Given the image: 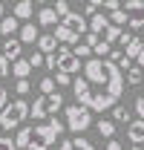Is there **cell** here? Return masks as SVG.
Here are the masks:
<instances>
[{"instance_id":"5","label":"cell","mask_w":144,"mask_h":150,"mask_svg":"<svg viewBox=\"0 0 144 150\" xmlns=\"http://www.w3.org/2000/svg\"><path fill=\"white\" fill-rule=\"evenodd\" d=\"M64 115H66V124H64V127H69L72 133H84L92 124V112L87 110V107H81V104H69V107L64 110Z\"/></svg>"},{"instance_id":"15","label":"cell","mask_w":144,"mask_h":150,"mask_svg":"<svg viewBox=\"0 0 144 150\" xmlns=\"http://www.w3.org/2000/svg\"><path fill=\"white\" fill-rule=\"evenodd\" d=\"M12 18H15V20H29V18H32V0H18Z\"/></svg>"},{"instance_id":"21","label":"cell","mask_w":144,"mask_h":150,"mask_svg":"<svg viewBox=\"0 0 144 150\" xmlns=\"http://www.w3.org/2000/svg\"><path fill=\"white\" fill-rule=\"evenodd\" d=\"M98 133H101L104 139H115V121H107V118H101V121H98Z\"/></svg>"},{"instance_id":"17","label":"cell","mask_w":144,"mask_h":150,"mask_svg":"<svg viewBox=\"0 0 144 150\" xmlns=\"http://www.w3.org/2000/svg\"><path fill=\"white\" fill-rule=\"evenodd\" d=\"M55 46H58V40L52 35H37V49H40V55H52Z\"/></svg>"},{"instance_id":"30","label":"cell","mask_w":144,"mask_h":150,"mask_svg":"<svg viewBox=\"0 0 144 150\" xmlns=\"http://www.w3.org/2000/svg\"><path fill=\"white\" fill-rule=\"evenodd\" d=\"M26 61H29V67H32V69H37V67H43V55H40V52H32V55L26 58Z\"/></svg>"},{"instance_id":"6","label":"cell","mask_w":144,"mask_h":150,"mask_svg":"<svg viewBox=\"0 0 144 150\" xmlns=\"http://www.w3.org/2000/svg\"><path fill=\"white\" fill-rule=\"evenodd\" d=\"M130 29H144V0H127L121 6Z\"/></svg>"},{"instance_id":"3","label":"cell","mask_w":144,"mask_h":150,"mask_svg":"<svg viewBox=\"0 0 144 150\" xmlns=\"http://www.w3.org/2000/svg\"><path fill=\"white\" fill-rule=\"evenodd\" d=\"M61 107H64V95L52 93V95H40V98H35L32 107H29V112H32L35 121H46V118H55V112L61 110Z\"/></svg>"},{"instance_id":"41","label":"cell","mask_w":144,"mask_h":150,"mask_svg":"<svg viewBox=\"0 0 144 150\" xmlns=\"http://www.w3.org/2000/svg\"><path fill=\"white\" fill-rule=\"evenodd\" d=\"M136 67H141V69H144V49L138 52V58H136Z\"/></svg>"},{"instance_id":"31","label":"cell","mask_w":144,"mask_h":150,"mask_svg":"<svg viewBox=\"0 0 144 150\" xmlns=\"http://www.w3.org/2000/svg\"><path fill=\"white\" fill-rule=\"evenodd\" d=\"M0 150H18V147H15V139H9V136H0Z\"/></svg>"},{"instance_id":"19","label":"cell","mask_w":144,"mask_h":150,"mask_svg":"<svg viewBox=\"0 0 144 150\" xmlns=\"http://www.w3.org/2000/svg\"><path fill=\"white\" fill-rule=\"evenodd\" d=\"M141 49H144V40H141V38H133V40L127 43V52H124V58H130V61H136Z\"/></svg>"},{"instance_id":"13","label":"cell","mask_w":144,"mask_h":150,"mask_svg":"<svg viewBox=\"0 0 144 150\" xmlns=\"http://www.w3.org/2000/svg\"><path fill=\"white\" fill-rule=\"evenodd\" d=\"M18 20L12 18V15H9V18H6V15H3V20H0V38H3V40H6V38H15L18 35Z\"/></svg>"},{"instance_id":"1","label":"cell","mask_w":144,"mask_h":150,"mask_svg":"<svg viewBox=\"0 0 144 150\" xmlns=\"http://www.w3.org/2000/svg\"><path fill=\"white\" fill-rule=\"evenodd\" d=\"M84 81L90 87H98L92 90V98H90V107L87 110H95V112H104V110H112L118 104V98L124 95V75L121 69L107 61V58H90L84 67Z\"/></svg>"},{"instance_id":"2","label":"cell","mask_w":144,"mask_h":150,"mask_svg":"<svg viewBox=\"0 0 144 150\" xmlns=\"http://www.w3.org/2000/svg\"><path fill=\"white\" fill-rule=\"evenodd\" d=\"M61 133H64V121H58V118H49V121L35 124V127H20L15 147L18 150H49Z\"/></svg>"},{"instance_id":"8","label":"cell","mask_w":144,"mask_h":150,"mask_svg":"<svg viewBox=\"0 0 144 150\" xmlns=\"http://www.w3.org/2000/svg\"><path fill=\"white\" fill-rule=\"evenodd\" d=\"M58 26H64L69 35L78 38V35H84V32H87V18H84V15H78V12H69L66 18L58 20Z\"/></svg>"},{"instance_id":"46","label":"cell","mask_w":144,"mask_h":150,"mask_svg":"<svg viewBox=\"0 0 144 150\" xmlns=\"http://www.w3.org/2000/svg\"><path fill=\"white\" fill-rule=\"evenodd\" d=\"M0 49H3V38H0Z\"/></svg>"},{"instance_id":"10","label":"cell","mask_w":144,"mask_h":150,"mask_svg":"<svg viewBox=\"0 0 144 150\" xmlns=\"http://www.w3.org/2000/svg\"><path fill=\"white\" fill-rule=\"evenodd\" d=\"M20 52H23V43H20L18 38H6V40H3V49H0V55L6 58L9 64H15V61L20 58Z\"/></svg>"},{"instance_id":"20","label":"cell","mask_w":144,"mask_h":150,"mask_svg":"<svg viewBox=\"0 0 144 150\" xmlns=\"http://www.w3.org/2000/svg\"><path fill=\"white\" fill-rule=\"evenodd\" d=\"M141 81H144V69H141V67H136V64H133V67L127 69V84H130V87H138Z\"/></svg>"},{"instance_id":"43","label":"cell","mask_w":144,"mask_h":150,"mask_svg":"<svg viewBox=\"0 0 144 150\" xmlns=\"http://www.w3.org/2000/svg\"><path fill=\"white\" fill-rule=\"evenodd\" d=\"M35 3H37V6H43V3H46V0H35Z\"/></svg>"},{"instance_id":"44","label":"cell","mask_w":144,"mask_h":150,"mask_svg":"<svg viewBox=\"0 0 144 150\" xmlns=\"http://www.w3.org/2000/svg\"><path fill=\"white\" fill-rule=\"evenodd\" d=\"M0 20H3V3H0Z\"/></svg>"},{"instance_id":"7","label":"cell","mask_w":144,"mask_h":150,"mask_svg":"<svg viewBox=\"0 0 144 150\" xmlns=\"http://www.w3.org/2000/svg\"><path fill=\"white\" fill-rule=\"evenodd\" d=\"M55 58H58V67H55V69H58V72H64V75H72V72H78V69L84 67V64H81V58L72 55L69 46H61Z\"/></svg>"},{"instance_id":"29","label":"cell","mask_w":144,"mask_h":150,"mask_svg":"<svg viewBox=\"0 0 144 150\" xmlns=\"http://www.w3.org/2000/svg\"><path fill=\"white\" fill-rule=\"evenodd\" d=\"M72 55H75V58H87V55H92V49L87 46V43H78V46L72 49Z\"/></svg>"},{"instance_id":"47","label":"cell","mask_w":144,"mask_h":150,"mask_svg":"<svg viewBox=\"0 0 144 150\" xmlns=\"http://www.w3.org/2000/svg\"><path fill=\"white\" fill-rule=\"evenodd\" d=\"M141 40H144V38H141Z\"/></svg>"},{"instance_id":"34","label":"cell","mask_w":144,"mask_h":150,"mask_svg":"<svg viewBox=\"0 0 144 150\" xmlns=\"http://www.w3.org/2000/svg\"><path fill=\"white\" fill-rule=\"evenodd\" d=\"M101 6H104L107 12H115V9H121V0H104Z\"/></svg>"},{"instance_id":"14","label":"cell","mask_w":144,"mask_h":150,"mask_svg":"<svg viewBox=\"0 0 144 150\" xmlns=\"http://www.w3.org/2000/svg\"><path fill=\"white\" fill-rule=\"evenodd\" d=\"M127 139H130L133 144H141V142H144V121H130V127H127Z\"/></svg>"},{"instance_id":"23","label":"cell","mask_w":144,"mask_h":150,"mask_svg":"<svg viewBox=\"0 0 144 150\" xmlns=\"http://www.w3.org/2000/svg\"><path fill=\"white\" fill-rule=\"evenodd\" d=\"M109 52H112V46L104 43V40H98V43L92 46V55H98V58H109Z\"/></svg>"},{"instance_id":"25","label":"cell","mask_w":144,"mask_h":150,"mask_svg":"<svg viewBox=\"0 0 144 150\" xmlns=\"http://www.w3.org/2000/svg\"><path fill=\"white\" fill-rule=\"evenodd\" d=\"M112 121H130V110L127 107H112Z\"/></svg>"},{"instance_id":"35","label":"cell","mask_w":144,"mask_h":150,"mask_svg":"<svg viewBox=\"0 0 144 150\" xmlns=\"http://www.w3.org/2000/svg\"><path fill=\"white\" fill-rule=\"evenodd\" d=\"M52 81H55V84H61V87H66V84H72V78H69V75H64V72H58V75L52 78Z\"/></svg>"},{"instance_id":"11","label":"cell","mask_w":144,"mask_h":150,"mask_svg":"<svg viewBox=\"0 0 144 150\" xmlns=\"http://www.w3.org/2000/svg\"><path fill=\"white\" fill-rule=\"evenodd\" d=\"M61 150H95V144L87 142L84 136H75V139H64L61 142Z\"/></svg>"},{"instance_id":"18","label":"cell","mask_w":144,"mask_h":150,"mask_svg":"<svg viewBox=\"0 0 144 150\" xmlns=\"http://www.w3.org/2000/svg\"><path fill=\"white\" fill-rule=\"evenodd\" d=\"M32 72V67H29V61H26V58H18V61H15V64H12V75H15V78H26V75Z\"/></svg>"},{"instance_id":"37","label":"cell","mask_w":144,"mask_h":150,"mask_svg":"<svg viewBox=\"0 0 144 150\" xmlns=\"http://www.w3.org/2000/svg\"><path fill=\"white\" fill-rule=\"evenodd\" d=\"M6 104H9V93H6V87L0 84V110H3Z\"/></svg>"},{"instance_id":"24","label":"cell","mask_w":144,"mask_h":150,"mask_svg":"<svg viewBox=\"0 0 144 150\" xmlns=\"http://www.w3.org/2000/svg\"><path fill=\"white\" fill-rule=\"evenodd\" d=\"M118 35H121V29H118V26H107V32H104V43L112 46V43L118 40Z\"/></svg>"},{"instance_id":"33","label":"cell","mask_w":144,"mask_h":150,"mask_svg":"<svg viewBox=\"0 0 144 150\" xmlns=\"http://www.w3.org/2000/svg\"><path fill=\"white\" fill-rule=\"evenodd\" d=\"M136 112H138V121H144V95L136 98Z\"/></svg>"},{"instance_id":"40","label":"cell","mask_w":144,"mask_h":150,"mask_svg":"<svg viewBox=\"0 0 144 150\" xmlns=\"http://www.w3.org/2000/svg\"><path fill=\"white\" fill-rule=\"evenodd\" d=\"M107 150H121V142H118V139H109V142H107Z\"/></svg>"},{"instance_id":"45","label":"cell","mask_w":144,"mask_h":150,"mask_svg":"<svg viewBox=\"0 0 144 150\" xmlns=\"http://www.w3.org/2000/svg\"><path fill=\"white\" fill-rule=\"evenodd\" d=\"M133 150H141V144H133Z\"/></svg>"},{"instance_id":"22","label":"cell","mask_w":144,"mask_h":150,"mask_svg":"<svg viewBox=\"0 0 144 150\" xmlns=\"http://www.w3.org/2000/svg\"><path fill=\"white\" fill-rule=\"evenodd\" d=\"M109 26H127V18H124V12L121 9H115V12H109Z\"/></svg>"},{"instance_id":"42","label":"cell","mask_w":144,"mask_h":150,"mask_svg":"<svg viewBox=\"0 0 144 150\" xmlns=\"http://www.w3.org/2000/svg\"><path fill=\"white\" fill-rule=\"evenodd\" d=\"M101 3H104V0H90V9H95V12H98V6H101Z\"/></svg>"},{"instance_id":"27","label":"cell","mask_w":144,"mask_h":150,"mask_svg":"<svg viewBox=\"0 0 144 150\" xmlns=\"http://www.w3.org/2000/svg\"><path fill=\"white\" fill-rule=\"evenodd\" d=\"M52 93H55V81L46 75V78L40 81V95H52Z\"/></svg>"},{"instance_id":"32","label":"cell","mask_w":144,"mask_h":150,"mask_svg":"<svg viewBox=\"0 0 144 150\" xmlns=\"http://www.w3.org/2000/svg\"><path fill=\"white\" fill-rule=\"evenodd\" d=\"M98 40H101V38L95 35V32H84V43H87L90 49H92V46H95V43H98Z\"/></svg>"},{"instance_id":"26","label":"cell","mask_w":144,"mask_h":150,"mask_svg":"<svg viewBox=\"0 0 144 150\" xmlns=\"http://www.w3.org/2000/svg\"><path fill=\"white\" fill-rule=\"evenodd\" d=\"M69 12H72V9H69V3H66V0H55V15H58V20L66 18Z\"/></svg>"},{"instance_id":"16","label":"cell","mask_w":144,"mask_h":150,"mask_svg":"<svg viewBox=\"0 0 144 150\" xmlns=\"http://www.w3.org/2000/svg\"><path fill=\"white\" fill-rule=\"evenodd\" d=\"M37 23H40V26H58V15H55L52 6H43V9L37 12Z\"/></svg>"},{"instance_id":"12","label":"cell","mask_w":144,"mask_h":150,"mask_svg":"<svg viewBox=\"0 0 144 150\" xmlns=\"http://www.w3.org/2000/svg\"><path fill=\"white\" fill-rule=\"evenodd\" d=\"M18 40L20 43H37V26L29 20V23H23L18 29Z\"/></svg>"},{"instance_id":"36","label":"cell","mask_w":144,"mask_h":150,"mask_svg":"<svg viewBox=\"0 0 144 150\" xmlns=\"http://www.w3.org/2000/svg\"><path fill=\"white\" fill-rule=\"evenodd\" d=\"M43 67H49V69H55V67H58V58H55V52H52V55H43Z\"/></svg>"},{"instance_id":"38","label":"cell","mask_w":144,"mask_h":150,"mask_svg":"<svg viewBox=\"0 0 144 150\" xmlns=\"http://www.w3.org/2000/svg\"><path fill=\"white\" fill-rule=\"evenodd\" d=\"M6 75H9V61L0 55V78H6Z\"/></svg>"},{"instance_id":"4","label":"cell","mask_w":144,"mask_h":150,"mask_svg":"<svg viewBox=\"0 0 144 150\" xmlns=\"http://www.w3.org/2000/svg\"><path fill=\"white\" fill-rule=\"evenodd\" d=\"M29 115V104L23 101V98H15V101H9L3 110H0V127L3 130H15L20 127V121Z\"/></svg>"},{"instance_id":"39","label":"cell","mask_w":144,"mask_h":150,"mask_svg":"<svg viewBox=\"0 0 144 150\" xmlns=\"http://www.w3.org/2000/svg\"><path fill=\"white\" fill-rule=\"evenodd\" d=\"M130 40H133V35H130V32H121V35H118V43H121V46H127Z\"/></svg>"},{"instance_id":"9","label":"cell","mask_w":144,"mask_h":150,"mask_svg":"<svg viewBox=\"0 0 144 150\" xmlns=\"http://www.w3.org/2000/svg\"><path fill=\"white\" fill-rule=\"evenodd\" d=\"M72 93H75V98H78V104H81V107H90V98H92V87L87 84V81H84V75L72 81Z\"/></svg>"},{"instance_id":"28","label":"cell","mask_w":144,"mask_h":150,"mask_svg":"<svg viewBox=\"0 0 144 150\" xmlns=\"http://www.w3.org/2000/svg\"><path fill=\"white\" fill-rule=\"evenodd\" d=\"M29 90H32V84H29V78H20L18 84H15V93H18V95H26Z\"/></svg>"}]
</instances>
